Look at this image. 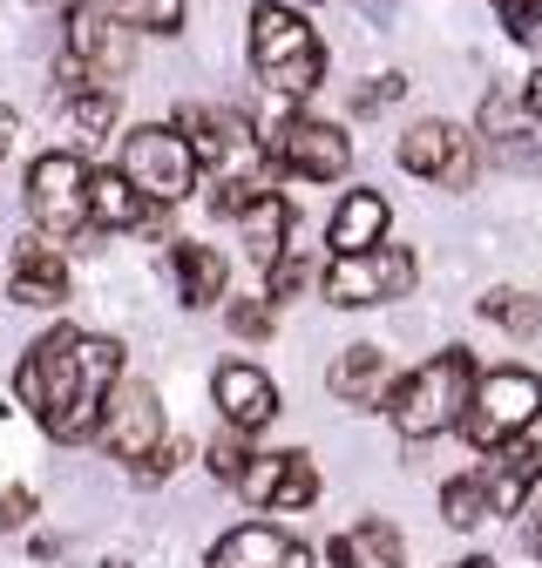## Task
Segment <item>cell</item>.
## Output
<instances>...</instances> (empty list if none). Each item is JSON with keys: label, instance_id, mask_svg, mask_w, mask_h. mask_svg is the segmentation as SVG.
Wrapping results in <instances>:
<instances>
[{"label": "cell", "instance_id": "1", "mask_svg": "<svg viewBox=\"0 0 542 568\" xmlns=\"http://www.w3.org/2000/svg\"><path fill=\"white\" fill-rule=\"evenodd\" d=\"M116 379H122V345L116 338L54 325L28 345L14 386L54 440H96V419H102V399H109Z\"/></svg>", "mask_w": 542, "mask_h": 568}, {"label": "cell", "instance_id": "2", "mask_svg": "<svg viewBox=\"0 0 542 568\" xmlns=\"http://www.w3.org/2000/svg\"><path fill=\"white\" fill-rule=\"evenodd\" d=\"M468 393H474V359L461 345H448V352H434L428 366L406 373L400 386H387V413H393V426L406 440H441V434L461 426Z\"/></svg>", "mask_w": 542, "mask_h": 568}, {"label": "cell", "instance_id": "3", "mask_svg": "<svg viewBox=\"0 0 542 568\" xmlns=\"http://www.w3.org/2000/svg\"><path fill=\"white\" fill-rule=\"evenodd\" d=\"M251 68L264 75L271 95H312L319 75H325V48L305 28V14L258 0V8H251Z\"/></svg>", "mask_w": 542, "mask_h": 568}, {"label": "cell", "instance_id": "4", "mask_svg": "<svg viewBox=\"0 0 542 568\" xmlns=\"http://www.w3.org/2000/svg\"><path fill=\"white\" fill-rule=\"evenodd\" d=\"M122 68H129V28L102 8V0H76V8H68V28H61V54H54L61 95L109 89V82H122Z\"/></svg>", "mask_w": 542, "mask_h": 568}, {"label": "cell", "instance_id": "5", "mask_svg": "<svg viewBox=\"0 0 542 568\" xmlns=\"http://www.w3.org/2000/svg\"><path fill=\"white\" fill-rule=\"evenodd\" d=\"M190 163L211 170V190H264V142L238 109H183Z\"/></svg>", "mask_w": 542, "mask_h": 568}, {"label": "cell", "instance_id": "6", "mask_svg": "<svg viewBox=\"0 0 542 568\" xmlns=\"http://www.w3.org/2000/svg\"><path fill=\"white\" fill-rule=\"evenodd\" d=\"M542 419V379L522 373V366H502V373H474V393H468V413H461V434L495 454L502 440H522L529 426Z\"/></svg>", "mask_w": 542, "mask_h": 568}, {"label": "cell", "instance_id": "7", "mask_svg": "<svg viewBox=\"0 0 542 568\" xmlns=\"http://www.w3.org/2000/svg\"><path fill=\"white\" fill-rule=\"evenodd\" d=\"M122 183L143 196V203H157V210L183 203L197 190V163H190L183 129H163V122L129 129V142H122Z\"/></svg>", "mask_w": 542, "mask_h": 568}, {"label": "cell", "instance_id": "8", "mask_svg": "<svg viewBox=\"0 0 542 568\" xmlns=\"http://www.w3.org/2000/svg\"><path fill=\"white\" fill-rule=\"evenodd\" d=\"M319 292L339 312L393 305V298L414 292V251H406V244H373V251H353V257H332L319 271Z\"/></svg>", "mask_w": 542, "mask_h": 568}, {"label": "cell", "instance_id": "9", "mask_svg": "<svg viewBox=\"0 0 542 568\" xmlns=\"http://www.w3.org/2000/svg\"><path fill=\"white\" fill-rule=\"evenodd\" d=\"M258 142H264V163H271V170L305 176V183H332V176H347V163H353V142H347V129L312 122V115L264 122V129H258Z\"/></svg>", "mask_w": 542, "mask_h": 568}, {"label": "cell", "instance_id": "10", "mask_svg": "<svg viewBox=\"0 0 542 568\" xmlns=\"http://www.w3.org/2000/svg\"><path fill=\"white\" fill-rule=\"evenodd\" d=\"M28 217L41 237H82L89 231V163L82 156H41L28 170Z\"/></svg>", "mask_w": 542, "mask_h": 568}, {"label": "cell", "instance_id": "11", "mask_svg": "<svg viewBox=\"0 0 542 568\" xmlns=\"http://www.w3.org/2000/svg\"><path fill=\"white\" fill-rule=\"evenodd\" d=\"M251 508H271V515H285V508H312L319 501V467L312 454H244L238 480H231Z\"/></svg>", "mask_w": 542, "mask_h": 568}, {"label": "cell", "instance_id": "12", "mask_svg": "<svg viewBox=\"0 0 542 568\" xmlns=\"http://www.w3.org/2000/svg\"><path fill=\"white\" fill-rule=\"evenodd\" d=\"M96 434L116 460H150L157 440H163V406L150 386H136V379H116L109 399H102V419H96Z\"/></svg>", "mask_w": 542, "mask_h": 568}, {"label": "cell", "instance_id": "13", "mask_svg": "<svg viewBox=\"0 0 542 568\" xmlns=\"http://www.w3.org/2000/svg\"><path fill=\"white\" fill-rule=\"evenodd\" d=\"M400 163L441 190H468L474 183V135H461L454 122H414L400 135Z\"/></svg>", "mask_w": 542, "mask_h": 568}, {"label": "cell", "instance_id": "14", "mask_svg": "<svg viewBox=\"0 0 542 568\" xmlns=\"http://www.w3.org/2000/svg\"><path fill=\"white\" fill-rule=\"evenodd\" d=\"M474 480H482V494H489V515H515V508H529V494L542 480V447L535 440H502Z\"/></svg>", "mask_w": 542, "mask_h": 568}, {"label": "cell", "instance_id": "15", "mask_svg": "<svg viewBox=\"0 0 542 568\" xmlns=\"http://www.w3.org/2000/svg\"><path fill=\"white\" fill-rule=\"evenodd\" d=\"M211 393H218V413L231 419V434H258V426L279 419V386H271L258 366H224L211 379Z\"/></svg>", "mask_w": 542, "mask_h": 568}, {"label": "cell", "instance_id": "16", "mask_svg": "<svg viewBox=\"0 0 542 568\" xmlns=\"http://www.w3.org/2000/svg\"><path fill=\"white\" fill-rule=\"evenodd\" d=\"M203 568H312V548L285 541L279 528L244 521V528H231V535L211 548V561H203Z\"/></svg>", "mask_w": 542, "mask_h": 568}, {"label": "cell", "instance_id": "17", "mask_svg": "<svg viewBox=\"0 0 542 568\" xmlns=\"http://www.w3.org/2000/svg\"><path fill=\"white\" fill-rule=\"evenodd\" d=\"M8 292L28 312H48V305L68 298V264H61V251L48 237H21L14 244V284H8Z\"/></svg>", "mask_w": 542, "mask_h": 568}, {"label": "cell", "instance_id": "18", "mask_svg": "<svg viewBox=\"0 0 542 568\" xmlns=\"http://www.w3.org/2000/svg\"><path fill=\"white\" fill-rule=\"evenodd\" d=\"M89 224H102V231H163V210L136 196L122 183V170H89Z\"/></svg>", "mask_w": 542, "mask_h": 568}, {"label": "cell", "instance_id": "19", "mask_svg": "<svg viewBox=\"0 0 542 568\" xmlns=\"http://www.w3.org/2000/svg\"><path fill=\"white\" fill-rule=\"evenodd\" d=\"M387 196L380 190H347L332 210V257H353V251H373L387 237Z\"/></svg>", "mask_w": 542, "mask_h": 568}, {"label": "cell", "instance_id": "20", "mask_svg": "<svg viewBox=\"0 0 542 568\" xmlns=\"http://www.w3.org/2000/svg\"><path fill=\"white\" fill-rule=\"evenodd\" d=\"M325 386L347 406H380L387 399V352L380 345H347V352H339V366L325 373Z\"/></svg>", "mask_w": 542, "mask_h": 568}, {"label": "cell", "instance_id": "21", "mask_svg": "<svg viewBox=\"0 0 542 568\" xmlns=\"http://www.w3.org/2000/svg\"><path fill=\"white\" fill-rule=\"evenodd\" d=\"M170 271H177V298H183L190 312H203V305L224 298V257H218L211 244H177V251H170Z\"/></svg>", "mask_w": 542, "mask_h": 568}, {"label": "cell", "instance_id": "22", "mask_svg": "<svg viewBox=\"0 0 542 568\" xmlns=\"http://www.w3.org/2000/svg\"><path fill=\"white\" fill-rule=\"evenodd\" d=\"M238 231H244V244H251V257L258 264H271V257H285V231H292V203L285 196H271V190H258L244 210H238Z\"/></svg>", "mask_w": 542, "mask_h": 568}, {"label": "cell", "instance_id": "23", "mask_svg": "<svg viewBox=\"0 0 542 568\" xmlns=\"http://www.w3.org/2000/svg\"><path fill=\"white\" fill-rule=\"evenodd\" d=\"M332 568H406L400 561V528L393 521H360V528H347L332 548Z\"/></svg>", "mask_w": 542, "mask_h": 568}, {"label": "cell", "instance_id": "24", "mask_svg": "<svg viewBox=\"0 0 542 568\" xmlns=\"http://www.w3.org/2000/svg\"><path fill=\"white\" fill-rule=\"evenodd\" d=\"M474 312H482L489 325H502L509 338H535L542 332V298H529V292H489V298H474Z\"/></svg>", "mask_w": 542, "mask_h": 568}, {"label": "cell", "instance_id": "25", "mask_svg": "<svg viewBox=\"0 0 542 568\" xmlns=\"http://www.w3.org/2000/svg\"><path fill=\"white\" fill-rule=\"evenodd\" d=\"M109 14L136 34H177L183 28V0H109Z\"/></svg>", "mask_w": 542, "mask_h": 568}, {"label": "cell", "instance_id": "26", "mask_svg": "<svg viewBox=\"0 0 542 568\" xmlns=\"http://www.w3.org/2000/svg\"><path fill=\"white\" fill-rule=\"evenodd\" d=\"M441 515H448V528H482V521H489V494H482V480H474V474L448 480V487H441Z\"/></svg>", "mask_w": 542, "mask_h": 568}, {"label": "cell", "instance_id": "27", "mask_svg": "<svg viewBox=\"0 0 542 568\" xmlns=\"http://www.w3.org/2000/svg\"><path fill=\"white\" fill-rule=\"evenodd\" d=\"M116 89H76V95H68V122H76V129H89V135H109L116 129Z\"/></svg>", "mask_w": 542, "mask_h": 568}, {"label": "cell", "instance_id": "28", "mask_svg": "<svg viewBox=\"0 0 542 568\" xmlns=\"http://www.w3.org/2000/svg\"><path fill=\"white\" fill-rule=\"evenodd\" d=\"M305 277H312L305 257H292V251H285V257H271V264H264V298H292Z\"/></svg>", "mask_w": 542, "mask_h": 568}, {"label": "cell", "instance_id": "29", "mask_svg": "<svg viewBox=\"0 0 542 568\" xmlns=\"http://www.w3.org/2000/svg\"><path fill=\"white\" fill-rule=\"evenodd\" d=\"M495 14L515 41H535L542 34V0H495Z\"/></svg>", "mask_w": 542, "mask_h": 568}, {"label": "cell", "instance_id": "30", "mask_svg": "<svg viewBox=\"0 0 542 568\" xmlns=\"http://www.w3.org/2000/svg\"><path fill=\"white\" fill-rule=\"evenodd\" d=\"M224 325H231L238 338H271V305H264V298H238V305L224 312Z\"/></svg>", "mask_w": 542, "mask_h": 568}, {"label": "cell", "instance_id": "31", "mask_svg": "<svg viewBox=\"0 0 542 568\" xmlns=\"http://www.w3.org/2000/svg\"><path fill=\"white\" fill-rule=\"evenodd\" d=\"M244 440H211V454H203V467H211L218 480H238V467H244Z\"/></svg>", "mask_w": 542, "mask_h": 568}, {"label": "cell", "instance_id": "32", "mask_svg": "<svg viewBox=\"0 0 542 568\" xmlns=\"http://www.w3.org/2000/svg\"><path fill=\"white\" fill-rule=\"evenodd\" d=\"M34 521V487H8L0 494V528H28Z\"/></svg>", "mask_w": 542, "mask_h": 568}, {"label": "cell", "instance_id": "33", "mask_svg": "<svg viewBox=\"0 0 542 568\" xmlns=\"http://www.w3.org/2000/svg\"><path fill=\"white\" fill-rule=\"evenodd\" d=\"M400 95H406V75H380L373 89H360V95H353V109L367 115V109H387V102H400Z\"/></svg>", "mask_w": 542, "mask_h": 568}, {"label": "cell", "instance_id": "34", "mask_svg": "<svg viewBox=\"0 0 542 568\" xmlns=\"http://www.w3.org/2000/svg\"><path fill=\"white\" fill-rule=\"evenodd\" d=\"M515 515H529V521H522V548L542 561V501H535V508H515Z\"/></svg>", "mask_w": 542, "mask_h": 568}, {"label": "cell", "instance_id": "35", "mask_svg": "<svg viewBox=\"0 0 542 568\" xmlns=\"http://www.w3.org/2000/svg\"><path fill=\"white\" fill-rule=\"evenodd\" d=\"M522 115H529V122H542V68H535L529 89H522Z\"/></svg>", "mask_w": 542, "mask_h": 568}, {"label": "cell", "instance_id": "36", "mask_svg": "<svg viewBox=\"0 0 542 568\" xmlns=\"http://www.w3.org/2000/svg\"><path fill=\"white\" fill-rule=\"evenodd\" d=\"M14 129H21V122H14V109H0V156L14 150Z\"/></svg>", "mask_w": 542, "mask_h": 568}, {"label": "cell", "instance_id": "37", "mask_svg": "<svg viewBox=\"0 0 542 568\" xmlns=\"http://www.w3.org/2000/svg\"><path fill=\"white\" fill-rule=\"evenodd\" d=\"M454 568H495V561H482V555H468V561H454Z\"/></svg>", "mask_w": 542, "mask_h": 568}]
</instances>
